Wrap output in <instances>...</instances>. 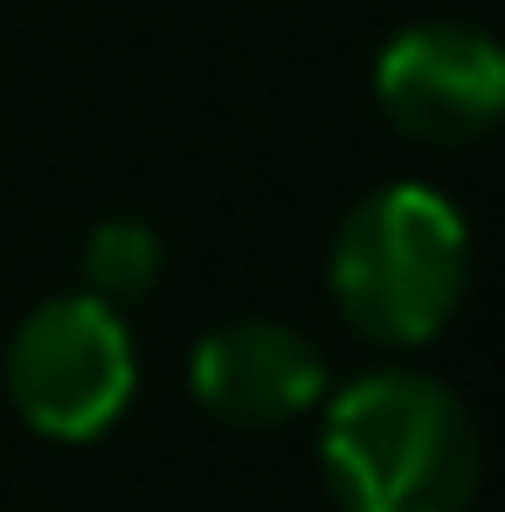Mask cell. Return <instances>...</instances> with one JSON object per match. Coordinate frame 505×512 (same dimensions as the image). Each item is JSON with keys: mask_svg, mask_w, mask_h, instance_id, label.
I'll use <instances>...</instances> for the list:
<instances>
[{"mask_svg": "<svg viewBox=\"0 0 505 512\" xmlns=\"http://www.w3.org/2000/svg\"><path fill=\"white\" fill-rule=\"evenodd\" d=\"M160 263H167V250H160V236L146 222H104L84 243V284L104 305H132V298L153 291Z\"/></svg>", "mask_w": 505, "mask_h": 512, "instance_id": "obj_6", "label": "cell"}, {"mask_svg": "<svg viewBox=\"0 0 505 512\" xmlns=\"http://www.w3.org/2000/svg\"><path fill=\"white\" fill-rule=\"evenodd\" d=\"M194 395L222 423L270 429V423L305 416L326 395V360L291 326L236 319V326H215L208 340L194 346Z\"/></svg>", "mask_w": 505, "mask_h": 512, "instance_id": "obj_5", "label": "cell"}, {"mask_svg": "<svg viewBox=\"0 0 505 512\" xmlns=\"http://www.w3.org/2000/svg\"><path fill=\"white\" fill-rule=\"evenodd\" d=\"M374 97L409 139L464 146V139H485L499 118L505 56L492 49V35H478L464 21H422L381 49Z\"/></svg>", "mask_w": 505, "mask_h": 512, "instance_id": "obj_4", "label": "cell"}, {"mask_svg": "<svg viewBox=\"0 0 505 512\" xmlns=\"http://www.w3.org/2000/svg\"><path fill=\"white\" fill-rule=\"evenodd\" d=\"M139 388V360L132 333L118 319V305L70 291L49 298L21 319V333L7 346V395L28 416V429L56 436V443H90L125 416Z\"/></svg>", "mask_w": 505, "mask_h": 512, "instance_id": "obj_3", "label": "cell"}, {"mask_svg": "<svg viewBox=\"0 0 505 512\" xmlns=\"http://www.w3.org/2000/svg\"><path fill=\"white\" fill-rule=\"evenodd\" d=\"M471 243L464 215L429 187L367 194L333 243V298L374 346H422L464 298Z\"/></svg>", "mask_w": 505, "mask_h": 512, "instance_id": "obj_2", "label": "cell"}, {"mask_svg": "<svg viewBox=\"0 0 505 512\" xmlns=\"http://www.w3.org/2000/svg\"><path fill=\"white\" fill-rule=\"evenodd\" d=\"M326 478L346 512H471L478 429L429 374H367L326 409Z\"/></svg>", "mask_w": 505, "mask_h": 512, "instance_id": "obj_1", "label": "cell"}]
</instances>
